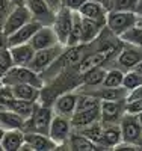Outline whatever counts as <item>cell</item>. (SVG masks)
I'll return each mask as SVG.
<instances>
[{"label":"cell","mask_w":142,"mask_h":151,"mask_svg":"<svg viewBox=\"0 0 142 151\" xmlns=\"http://www.w3.org/2000/svg\"><path fill=\"white\" fill-rule=\"evenodd\" d=\"M2 83L5 85H20V83H27V85H33L44 89V77L41 73H38L35 70H32L30 67H17L14 65L3 77H2Z\"/></svg>","instance_id":"obj_1"},{"label":"cell","mask_w":142,"mask_h":151,"mask_svg":"<svg viewBox=\"0 0 142 151\" xmlns=\"http://www.w3.org/2000/svg\"><path fill=\"white\" fill-rule=\"evenodd\" d=\"M53 115H55L53 107L47 106L43 101H40L38 106H36V109H35V112L32 113V116L29 119H26L24 132H35V133L48 134Z\"/></svg>","instance_id":"obj_2"},{"label":"cell","mask_w":142,"mask_h":151,"mask_svg":"<svg viewBox=\"0 0 142 151\" xmlns=\"http://www.w3.org/2000/svg\"><path fill=\"white\" fill-rule=\"evenodd\" d=\"M136 23H138L136 12L109 11L106 17V27L117 36H121L125 30L133 27Z\"/></svg>","instance_id":"obj_3"},{"label":"cell","mask_w":142,"mask_h":151,"mask_svg":"<svg viewBox=\"0 0 142 151\" xmlns=\"http://www.w3.org/2000/svg\"><path fill=\"white\" fill-rule=\"evenodd\" d=\"M73 132V125H71V118L62 116V115H53L50 124V130L48 136L58 144V150H68L67 141Z\"/></svg>","instance_id":"obj_4"},{"label":"cell","mask_w":142,"mask_h":151,"mask_svg":"<svg viewBox=\"0 0 142 151\" xmlns=\"http://www.w3.org/2000/svg\"><path fill=\"white\" fill-rule=\"evenodd\" d=\"M141 60H142V48L133 44L124 42L123 48L120 50V53L112 60V64L109 67H117V68H121L123 71H128V70H133Z\"/></svg>","instance_id":"obj_5"},{"label":"cell","mask_w":142,"mask_h":151,"mask_svg":"<svg viewBox=\"0 0 142 151\" xmlns=\"http://www.w3.org/2000/svg\"><path fill=\"white\" fill-rule=\"evenodd\" d=\"M73 21H74V11H71L65 6H62L56 11L55 21L51 24V27H53L59 42L65 47H67L68 36H70V32L73 27Z\"/></svg>","instance_id":"obj_6"},{"label":"cell","mask_w":142,"mask_h":151,"mask_svg":"<svg viewBox=\"0 0 142 151\" xmlns=\"http://www.w3.org/2000/svg\"><path fill=\"white\" fill-rule=\"evenodd\" d=\"M63 50H65V45H62V44H56L53 47L43 48V50H36L29 67L38 73H44L63 53Z\"/></svg>","instance_id":"obj_7"},{"label":"cell","mask_w":142,"mask_h":151,"mask_svg":"<svg viewBox=\"0 0 142 151\" xmlns=\"http://www.w3.org/2000/svg\"><path fill=\"white\" fill-rule=\"evenodd\" d=\"M79 91H85L88 94L94 95L95 98H98L100 101H115V100H127L128 97V91L125 89L124 86L120 88H110V86H105V85H100V86H92V88H88V86H82L79 85L76 88Z\"/></svg>","instance_id":"obj_8"},{"label":"cell","mask_w":142,"mask_h":151,"mask_svg":"<svg viewBox=\"0 0 142 151\" xmlns=\"http://www.w3.org/2000/svg\"><path fill=\"white\" fill-rule=\"evenodd\" d=\"M125 115V100L100 103V121L103 125L120 124L121 118Z\"/></svg>","instance_id":"obj_9"},{"label":"cell","mask_w":142,"mask_h":151,"mask_svg":"<svg viewBox=\"0 0 142 151\" xmlns=\"http://www.w3.org/2000/svg\"><path fill=\"white\" fill-rule=\"evenodd\" d=\"M30 20H32V14H30L29 8L26 5H15L14 9L11 11V14L8 15L2 30L9 36L20 27H23L24 24H27Z\"/></svg>","instance_id":"obj_10"},{"label":"cell","mask_w":142,"mask_h":151,"mask_svg":"<svg viewBox=\"0 0 142 151\" xmlns=\"http://www.w3.org/2000/svg\"><path fill=\"white\" fill-rule=\"evenodd\" d=\"M24 5L29 8L32 20L41 23L43 26H51L53 24L56 11L51 9L45 0H26Z\"/></svg>","instance_id":"obj_11"},{"label":"cell","mask_w":142,"mask_h":151,"mask_svg":"<svg viewBox=\"0 0 142 151\" xmlns=\"http://www.w3.org/2000/svg\"><path fill=\"white\" fill-rule=\"evenodd\" d=\"M77 98H79V94H77L76 89H70L59 94L53 103H51V107H53V112L56 115H62L71 118L76 112V106H77Z\"/></svg>","instance_id":"obj_12"},{"label":"cell","mask_w":142,"mask_h":151,"mask_svg":"<svg viewBox=\"0 0 142 151\" xmlns=\"http://www.w3.org/2000/svg\"><path fill=\"white\" fill-rule=\"evenodd\" d=\"M24 145L21 150H30V151H51L58 150V144L51 139L48 134L35 133V132H24Z\"/></svg>","instance_id":"obj_13"},{"label":"cell","mask_w":142,"mask_h":151,"mask_svg":"<svg viewBox=\"0 0 142 151\" xmlns=\"http://www.w3.org/2000/svg\"><path fill=\"white\" fill-rule=\"evenodd\" d=\"M121 132H123V141L130 142V144H138L142 145V127L139 125L138 119L135 115H125L120 121Z\"/></svg>","instance_id":"obj_14"},{"label":"cell","mask_w":142,"mask_h":151,"mask_svg":"<svg viewBox=\"0 0 142 151\" xmlns=\"http://www.w3.org/2000/svg\"><path fill=\"white\" fill-rule=\"evenodd\" d=\"M29 44L35 48V50H43V48H48L53 47L56 44H61L58 36L53 30L51 26H41L36 30V33L32 36V40L29 41Z\"/></svg>","instance_id":"obj_15"},{"label":"cell","mask_w":142,"mask_h":151,"mask_svg":"<svg viewBox=\"0 0 142 151\" xmlns=\"http://www.w3.org/2000/svg\"><path fill=\"white\" fill-rule=\"evenodd\" d=\"M36 50L29 44H18V45H11L9 47V53H11V59L12 64L17 67H29L30 62L35 56Z\"/></svg>","instance_id":"obj_16"},{"label":"cell","mask_w":142,"mask_h":151,"mask_svg":"<svg viewBox=\"0 0 142 151\" xmlns=\"http://www.w3.org/2000/svg\"><path fill=\"white\" fill-rule=\"evenodd\" d=\"M82 17V15H80ZM106 21L82 17V44H91L105 30Z\"/></svg>","instance_id":"obj_17"},{"label":"cell","mask_w":142,"mask_h":151,"mask_svg":"<svg viewBox=\"0 0 142 151\" xmlns=\"http://www.w3.org/2000/svg\"><path fill=\"white\" fill-rule=\"evenodd\" d=\"M79 14L82 17H86V18H92V20H100V21H106V17H107V6L103 5L98 0H86V2L79 8Z\"/></svg>","instance_id":"obj_18"},{"label":"cell","mask_w":142,"mask_h":151,"mask_svg":"<svg viewBox=\"0 0 142 151\" xmlns=\"http://www.w3.org/2000/svg\"><path fill=\"white\" fill-rule=\"evenodd\" d=\"M123 142V132L120 124L103 125L101 150H115V147Z\"/></svg>","instance_id":"obj_19"},{"label":"cell","mask_w":142,"mask_h":151,"mask_svg":"<svg viewBox=\"0 0 142 151\" xmlns=\"http://www.w3.org/2000/svg\"><path fill=\"white\" fill-rule=\"evenodd\" d=\"M43 26L41 23L35 20H30L27 24H24L23 27L15 30L12 35H9V47L11 45H18V44H26L32 40V36L36 33V30Z\"/></svg>","instance_id":"obj_20"},{"label":"cell","mask_w":142,"mask_h":151,"mask_svg":"<svg viewBox=\"0 0 142 151\" xmlns=\"http://www.w3.org/2000/svg\"><path fill=\"white\" fill-rule=\"evenodd\" d=\"M24 141H26L24 130H20V129L5 130V134L2 137V150L3 151H21Z\"/></svg>","instance_id":"obj_21"},{"label":"cell","mask_w":142,"mask_h":151,"mask_svg":"<svg viewBox=\"0 0 142 151\" xmlns=\"http://www.w3.org/2000/svg\"><path fill=\"white\" fill-rule=\"evenodd\" d=\"M12 91H14L15 98L26 100V101H41L43 98V89L33 85L27 83H20V85H12Z\"/></svg>","instance_id":"obj_22"},{"label":"cell","mask_w":142,"mask_h":151,"mask_svg":"<svg viewBox=\"0 0 142 151\" xmlns=\"http://www.w3.org/2000/svg\"><path fill=\"white\" fill-rule=\"evenodd\" d=\"M100 121V107L98 109H91V110H82V112H74L71 116V125L73 130L86 127V125Z\"/></svg>","instance_id":"obj_23"},{"label":"cell","mask_w":142,"mask_h":151,"mask_svg":"<svg viewBox=\"0 0 142 151\" xmlns=\"http://www.w3.org/2000/svg\"><path fill=\"white\" fill-rule=\"evenodd\" d=\"M106 73H107V68L105 65H98V67H94V68H89L88 71H85L82 74L80 85L82 86H88V88L100 86V85H103V82H105Z\"/></svg>","instance_id":"obj_24"},{"label":"cell","mask_w":142,"mask_h":151,"mask_svg":"<svg viewBox=\"0 0 142 151\" xmlns=\"http://www.w3.org/2000/svg\"><path fill=\"white\" fill-rule=\"evenodd\" d=\"M67 147L68 150H73V151H94V150H98V147L91 141L88 139L86 136H83L82 133L73 130L68 141H67Z\"/></svg>","instance_id":"obj_25"},{"label":"cell","mask_w":142,"mask_h":151,"mask_svg":"<svg viewBox=\"0 0 142 151\" xmlns=\"http://www.w3.org/2000/svg\"><path fill=\"white\" fill-rule=\"evenodd\" d=\"M24 124H26V119L21 118L14 110H11L9 107L0 112V125L5 130H12V129L24 130Z\"/></svg>","instance_id":"obj_26"},{"label":"cell","mask_w":142,"mask_h":151,"mask_svg":"<svg viewBox=\"0 0 142 151\" xmlns=\"http://www.w3.org/2000/svg\"><path fill=\"white\" fill-rule=\"evenodd\" d=\"M76 132H79L83 136H86L88 139H91L98 147V150H101V137H103V124H101V121L92 122V124L86 125V127H82V129H77Z\"/></svg>","instance_id":"obj_27"},{"label":"cell","mask_w":142,"mask_h":151,"mask_svg":"<svg viewBox=\"0 0 142 151\" xmlns=\"http://www.w3.org/2000/svg\"><path fill=\"white\" fill-rule=\"evenodd\" d=\"M38 103H40V101H26V100H18V98H15L14 101L9 104V109L14 110L15 113H18L21 118L29 119V118L32 116V113L35 112Z\"/></svg>","instance_id":"obj_28"},{"label":"cell","mask_w":142,"mask_h":151,"mask_svg":"<svg viewBox=\"0 0 142 151\" xmlns=\"http://www.w3.org/2000/svg\"><path fill=\"white\" fill-rule=\"evenodd\" d=\"M77 94H79V98H77V106H76V112H82V110H91V109H98L100 107V100L95 98L94 95L88 94L85 91H79L76 89Z\"/></svg>","instance_id":"obj_29"},{"label":"cell","mask_w":142,"mask_h":151,"mask_svg":"<svg viewBox=\"0 0 142 151\" xmlns=\"http://www.w3.org/2000/svg\"><path fill=\"white\" fill-rule=\"evenodd\" d=\"M80 44H82V17L79 12H74V21H73V27L68 36L67 47L80 45Z\"/></svg>","instance_id":"obj_30"},{"label":"cell","mask_w":142,"mask_h":151,"mask_svg":"<svg viewBox=\"0 0 142 151\" xmlns=\"http://www.w3.org/2000/svg\"><path fill=\"white\" fill-rule=\"evenodd\" d=\"M124 74H125V71H123L121 68L109 67L103 85L110 86V88H120V86H123V82H124Z\"/></svg>","instance_id":"obj_31"},{"label":"cell","mask_w":142,"mask_h":151,"mask_svg":"<svg viewBox=\"0 0 142 151\" xmlns=\"http://www.w3.org/2000/svg\"><path fill=\"white\" fill-rule=\"evenodd\" d=\"M121 41L123 42H127V44H133V45H138L142 48V27L135 24L133 27H130L128 30H125L121 36Z\"/></svg>","instance_id":"obj_32"},{"label":"cell","mask_w":142,"mask_h":151,"mask_svg":"<svg viewBox=\"0 0 142 151\" xmlns=\"http://www.w3.org/2000/svg\"><path fill=\"white\" fill-rule=\"evenodd\" d=\"M123 86L125 88L128 92H132V91L136 89V88L142 86V73H139V71H136V70H128V71H125Z\"/></svg>","instance_id":"obj_33"},{"label":"cell","mask_w":142,"mask_h":151,"mask_svg":"<svg viewBox=\"0 0 142 151\" xmlns=\"http://www.w3.org/2000/svg\"><path fill=\"white\" fill-rule=\"evenodd\" d=\"M139 0H110L107 9L109 11H124V12H136Z\"/></svg>","instance_id":"obj_34"},{"label":"cell","mask_w":142,"mask_h":151,"mask_svg":"<svg viewBox=\"0 0 142 151\" xmlns=\"http://www.w3.org/2000/svg\"><path fill=\"white\" fill-rule=\"evenodd\" d=\"M14 67L11 59V53H9V47L0 50V82H2V77Z\"/></svg>","instance_id":"obj_35"},{"label":"cell","mask_w":142,"mask_h":151,"mask_svg":"<svg viewBox=\"0 0 142 151\" xmlns=\"http://www.w3.org/2000/svg\"><path fill=\"white\" fill-rule=\"evenodd\" d=\"M15 100V95H14V91L9 85H5V83H0V104L3 106H8Z\"/></svg>","instance_id":"obj_36"},{"label":"cell","mask_w":142,"mask_h":151,"mask_svg":"<svg viewBox=\"0 0 142 151\" xmlns=\"http://www.w3.org/2000/svg\"><path fill=\"white\" fill-rule=\"evenodd\" d=\"M142 112V98H127L125 100V113L138 115Z\"/></svg>","instance_id":"obj_37"},{"label":"cell","mask_w":142,"mask_h":151,"mask_svg":"<svg viewBox=\"0 0 142 151\" xmlns=\"http://www.w3.org/2000/svg\"><path fill=\"white\" fill-rule=\"evenodd\" d=\"M15 3H12L11 0H0V29H3V24L11 14V11L14 9Z\"/></svg>","instance_id":"obj_38"},{"label":"cell","mask_w":142,"mask_h":151,"mask_svg":"<svg viewBox=\"0 0 142 151\" xmlns=\"http://www.w3.org/2000/svg\"><path fill=\"white\" fill-rule=\"evenodd\" d=\"M85 2H86V0H62V6H65V8H68V9L77 12V11H79V8H80Z\"/></svg>","instance_id":"obj_39"},{"label":"cell","mask_w":142,"mask_h":151,"mask_svg":"<svg viewBox=\"0 0 142 151\" xmlns=\"http://www.w3.org/2000/svg\"><path fill=\"white\" fill-rule=\"evenodd\" d=\"M8 47H9V36L0 29V50L8 48Z\"/></svg>","instance_id":"obj_40"},{"label":"cell","mask_w":142,"mask_h":151,"mask_svg":"<svg viewBox=\"0 0 142 151\" xmlns=\"http://www.w3.org/2000/svg\"><path fill=\"white\" fill-rule=\"evenodd\" d=\"M127 98H142V86L136 88V89L132 91V92H128V97Z\"/></svg>","instance_id":"obj_41"},{"label":"cell","mask_w":142,"mask_h":151,"mask_svg":"<svg viewBox=\"0 0 142 151\" xmlns=\"http://www.w3.org/2000/svg\"><path fill=\"white\" fill-rule=\"evenodd\" d=\"M45 2L50 5L51 9H55V11H58L59 8H62V0H45Z\"/></svg>","instance_id":"obj_42"},{"label":"cell","mask_w":142,"mask_h":151,"mask_svg":"<svg viewBox=\"0 0 142 151\" xmlns=\"http://www.w3.org/2000/svg\"><path fill=\"white\" fill-rule=\"evenodd\" d=\"M136 15L138 17H142V0L138 2V8H136Z\"/></svg>","instance_id":"obj_43"},{"label":"cell","mask_w":142,"mask_h":151,"mask_svg":"<svg viewBox=\"0 0 142 151\" xmlns=\"http://www.w3.org/2000/svg\"><path fill=\"white\" fill-rule=\"evenodd\" d=\"M5 134V129L3 127H0V150H2V137Z\"/></svg>","instance_id":"obj_44"},{"label":"cell","mask_w":142,"mask_h":151,"mask_svg":"<svg viewBox=\"0 0 142 151\" xmlns=\"http://www.w3.org/2000/svg\"><path fill=\"white\" fill-rule=\"evenodd\" d=\"M12 3H15V5H24L26 3V0H11Z\"/></svg>","instance_id":"obj_45"},{"label":"cell","mask_w":142,"mask_h":151,"mask_svg":"<svg viewBox=\"0 0 142 151\" xmlns=\"http://www.w3.org/2000/svg\"><path fill=\"white\" fill-rule=\"evenodd\" d=\"M133 70H136V71H139V73H142V60L139 62V64H138V65H136V67H135Z\"/></svg>","instance_id":"obj_46"},{"label":"cell","mask_w":142,"mask_h":151,"mask_svg":"<svg viewBox=\"0 0 142 151\" xmlns=\"http://www.w3.org/2000/svg\"><path fill=\"white\" fill-rule=\"evenodd\" d=\"M136 24L142 27V17H138V23H136Z\"/></svg>","instance_id":"obj_47"},{"label":"cell","mask_w":142,"mask_h":151,"mask_svg":"<svg viewBox=\"0 0 142 151\" xmlns=\"http://www.w3.org/2000/svg\"><path fill=\"white\" fill-rule=\"evenodd\" d=\"M98 2H101L103 5H106V6H107V5H109V2H110V0H98Z\"/></svg>","instance_id":"obj_48"},{"label":"cell","mask_w":142,"mask_h":151,"mask_svg":"<svg viewBox=\"0 0 142 151\" xmlns=\"http://www.w3.org/2000/svg\"><path fill=\"white\" fill-rule=\"evenodd\" d=\"M0 127H2V125H0Z\"/></svg>","instance_id":"obj_49"},{"label":"cell","mask_w":142,"mask_h":151,"mask_svg":"<svg viewBox=\"0 0 142 151\" xmlns=\"http://www.w3.org/2000/svg\"><path fill=\"white\" fill-rule=\"evenodd\" d=\"M0 83H2V82H0Z\"/></svg>","instance_id":"obj_50"}]
</instances>
